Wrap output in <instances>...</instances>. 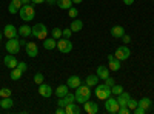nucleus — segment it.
I'll list each match as a JSON object with an SVG mask.
<instances>
[{
  "label": "nucleus",
  "mask_w": 154,
  "mask_h": 114,
  "mask_svg": "<svg viewBox=\"0 0 154 114\" xmlns=\"http://www.w3.org/2000/svg\"><path fill=\"white\" fill-rule=\"evenodd\" d=\"M151 99H148V97H142L139 100V106H142V108H145L146 111H149V108H151Z\"/></svg>",
  "instance_id": "cd10ccee"
},
{
  "label": "nucleus",
  "mask_w": 154,
  "mask_h": 114,
  "mask_svg": "<svg viewBox=\"0 0 154 114\" xmlns=\"http://www.w3.org/2000/svg\"><path fill=\"white\" fill-rule=\"evenodd\" d=\"M11 94H12V91L9 88H2L0 90V97H11Z\"/></svg>",
  "instance_id": "72a5a7b5"
},
{
  "label": "nucleus",
  "mask_w": 154,
  "mask_h": 114,
  "mask_svg": "<svg viewBox=\"0 0 154 114\" xmlns=\"http://www.w3.org/2000/svg\"><path fill=\"white\" fill-rule=\"evenodd\" d=\"M71 31L72 32H79V31H82L83 29V22L82 20H79V19H74L72 22H71Z\"/></svg>",
  "instance_id": "b1692460"
},
{
  "label": "nucleus",
  "mask_w": 154,
  "mask_h": 114,
  "mask_svg": "<svg viewBox=\"0 0 154 114\" xmlns=\"http://www.w3.org/2000/svg\"><path fill=\"white\" fill-rule=\"evenodd\" d=\"M2 37H3V34H2V32H0V42H2Z\"/></svg>",
  "instance_id": "603ef678"
},
{
  "label": "nucleus",
  "mask_w": 154,
  "mask_h": 114,
  "mask_svg": "<svg viewBox=\"0 0 154 114\" xmlns=\"http://www.w3.org/2000/svg\"><path fill=\"white\" fill-rule=\"evenodd\" d=\"M82 2H83V0H72L74 5H79V3H82Z\"/></svg>",
  "instance_id": "09e8293b"
},
{
  "label": "nucleus",
  "mask_w": 154,
  "mask_h": 114,
  "mask_svg": "<svg viewBox=\"0 0 154 114\" xmlns=\"http://www.w3.org/2000/svg\"><path fill=\"white\" fill-rule=\"evenodd\" d=\"M116 99H117V102H119V105H120V106H126V105H128V102H130V99H131V94L128 93V91H123L122 94H119Z\"/></svg>",
  "instance_id": "dca6fc26"
},
{
  "label": "nucleus",
  "mask_w": 154,
  "mask_h": 114,
  "mask_svg": "<svg viewBox=\"0 0 154 114\" xmlns=\"http://www.w3.org/2000/svg\"><path fill=\"white\" fill-rule=\"evenodd\" d=\"M26 43H28L26 40H20V46H26Z\"/></svg>",
  "instance_id": "8fccbe9b"
},
{
  "label": "nucleus",
  "mask_w": 154,
  "mask_h": 114,
  "mask_svg": "<svg viewBox=\"0 0 154 114\" xmlns=\"http://www.w3.org/2000/svg\"><path fill=\"white\" fill-rule=\"evenodd\" d=\"M60 9H65V11H68L71 6H74V3H72V0H57V3H56Z\"/></svg>",
  "instance_id": "a878e982"
},
{
  "label": "nucleus",
  "mask_w": 154,
  "mask_h": 114,
  "mask_svg": "<svg viewBox=\"0 0 154 114\" xmlns=\"http://www.w3.org/2000/svg\"><path fill=\"white\" fill-rule=\"evenodd\" d=\"M3 63H5V65H6L9 69H12V68H17V65H19V60L16 59V56H14V54H8V56H5Z\"/></svg>",
  "instance_id": "f8f14e48"
},
{
  "label": "nucleus",
  "mask_w": 154,
  "mask_h": 114,
  "mask_svg": "<svg viewBox=\"0 0 154 114\" xmlns=\"http://www.w3.org/2000/svg\"><path fill=\"white\" fill-rule=\"evenodd\" d=\"M25 49H26V54H28L31 59H34V57L38 56V48H37V45H35L34 42H28L26 46H25Z\"/></svg>",
  "instance_id": "ddd939ff"
},
{
  "label": "nucleus",
  "mask_w": 154,
  "mask_h": 114,
  "mask_svg": "<svg viewBox=\"0 0 154 114\" xmlns=\"http://www.w3.org/2000/svg\"><path fill=\"white\" fill-rule=\"evenodd\" d=\"M22 6H23V3L20 2V0H11V3L8 5L9 14H16V12H19Z\"/></svg>",
  "instance_id": "2eb2a0df"
},
{
  "label": "nucleus",
  "mask_w": 154,
  "mask_h": 114,
  "mask_svg": "<svg viewBox=\"0 0 154 114\" xmlns=\"http://www.w3.org/2000/svg\"><path fill=\"white\" fill-rule=\"evenodd\" d=\"M56 114H65V108H62V106H59V108L56 109Z\"/></svg>",
  "instance_id": "37998d69"
},
{
  "label": "nucleus",
  "mask_w": 154,
  "mask_h": 114,
  "mask_svg": "<svg viewBox=\"0 0 154 114\" xmlns=\"http://www.w3.org/2000/svg\"><path fill=\"white\" fill-rule=\"evenodd\" d=\"M57 49L60 53L63 54H68L71 53V49H72V43L69 39H66V37H60V39L57 40Z\"/></svg>",
  "instance_id": "423d86ee"
},
{
  "label": "nucleus",
  "mask_w": 154,
  "mask_h": 114,
  "mask_svg": "<svg viewBox=\"0 0 154 114\" xmlns=\"http://www.w3.org/2000/svg\"><path fill=\"white\" fill-rule=\"evenodd\" d=\"M152 74H154V72H152Z\"/></svg>",
  "instance_id": "864d4df0"
},
{
  "label": "nucleus",
  "mask_w": 154,
  "mask_h": 114,
  "mask_svg": "<svg viewBox=\"0 0 154 114\" xmlns=\"http://www.w3.org/2000/svg\"><path fill=\"white\" fill-rule=\"evenodd\" d=\"M105 83H106L108 86H112L116 82H114V79H111V77H106V79H105Z\"/></svg>",
  "instance_id": "79ce46f5"
},
{
  "label": "nucleus",
  "mask_w": 154,
  "mask_h": 114,
  "mask_svg": "<svg viewBox=\"0 0 154 114\" xmlns=\"http://www.w3.org/2000/svg\"><path fill=\"white\" fill-rule=\"evenodd\" d=\"M133 112H134V114H146L148 111H146L145 108H142V106H137V108L133 109Z\"/></svg>",
  "instance_id": "e433bc0d"
},
{
  "label": "nucleus",
  "mask_w": 154,
  "mask_h": 114,
  "mask_svg": "<svg viewBox=\"0 0 154 114\" xmlns=\"http://www.w3.org/2000/svg\"><path fill=\"white\" fill-rule=\"evenodd\" d=\"M112 59H114V54H108V62L112 60Z\"/></svg>",
  "instance_id": "3c124183"
},
{
  "label": "nucleus",
  "mask_w": 154,
  "mask_h": 114,
  "mask_svg": "<svg viewBox=\"0 0 154 114\" xmlns=\"http://www.w3.org/2000/svg\"><path fill=\"white\" fill-rule=\"evenodd\" d=\"M51 37H54L56 40H59L60 37H63V29H60V28H53V31H51Z\"/></svg>",
  "instance_id": "7c9ffc66"
},
{
  "label": "nucleus",
  "mask_w": 154,
  "mask_h": 114,
  "mask_svg": "<svg viewBox=\"0 0 154 114\" xmlns=\"http://www.w3.org/2000/svg\"><path fill=\"white\" fill-rule=\"evenodd\" d=\"M38 94H40L42 97H45V99H48V97L53 96V88H51L48 83H40L38 85Z\"/></svg>",
  "instance_id": "9b49d317"
},
{
  "label": "nucleus",
  "mask_w": 154,
  "mask_h": 114,
  "mask_svg": "<svg viewBox=\"0 0 154 114\" xmlns=\"http://www.w3.org/2000/svg\"><path fill=\"white\" fill-rule=\"evenodd\" d=\"M68 14H69V17L77 19V16H79V11H77V8H75V6H71V8L68 9Z\"/></svg>",
  "instance_id": "473e14b6"
},
{
  "label": "nucleus",
  "mask_w": 154,
  "mask_h": 114,
  "mask_svg": "<svg viewBox=\"0 0 154 114\" xmlns=\"http://www.w3.org/2000/svg\"><path fill=\"white\" fill-rule=\"evenodd\" d=\"M82 109L79 108V105H77L75 102H71L65 106V114H80Z\"/></svg>",
  "instance_id": "f3484780"
},
{
  "label": "nucleus",
  "mask_w": 154,
  "mask_h": 114,
  "mask_svg": "<svg viewBox=\"0 0 154 114\" xmlns=\"http://www.w3.org/2000/svg\"><path fill=\"white\" fill-rule=\"evenodd\" d=\"M108 66H109V71H119L120 69V60L119 59H112L108 62Z\"/></svg>",
  "instance_id": "bb28decb"
},
{
  "label": "nucleus",
  "mask_w": 154,
  "mask_h": 114,
  "mask_svg": "<svg viewBox=\"0 0 154 114\" xmlns=\"http://www.w3.org/2000/svg\"><path fill=\"white\" fill-rule=\"evenodd\" d=\"M83 111L88 114H97L99 112V105L96 102H91V100H86L83 103Z\"/></svg>",
  "instance_id": "9d476101"
},
{
  "label": "nucleus",
  "mask_w": 154,
  "mask_h": 114,
  "mask_svg": "<svg viewBox=\"0 0 154 114\" xmlns=\"http://www.w3.org/2000/svg\"><path fill=\"white\" fill-rule=\"evenodd\" d=\"M3 35L6 37V39H14V37L19 35V31H17V28L14 26V25L8 23L6 26L3 28Z\"/></svg>",
  "instance_id": "1a4fd4ad"
},
{
  "label": "nucleus",
  "mask_w": 154,
  "mask_h": 114,
  "mask_svg": "<svg viewBox=\"0 0 154 114\" xmlns=\"http://www.w3.org/2000/svg\"><path fill=\"white\" fill-rule=\"evenodd\" d=\"M109 32H111V35L114 37V39H117V37H122L125 34V29H123V26H120V25H116V26L111 28Z\"/></svg>",
  "instance_id": "5701e85b"
},
{
  "label": "nucleus",
  "mask_w": 154,
  "mask_h": 114,
  "mask_svg": "<svg viewBox=\"0 0 154 114\" xmlns=\"http://www.w3.org/2000/svg\"><path fill=\"white\" fill-rule=\"evenodd\" d=\"M74 96H75L77 103H85L86 100H89V97H91V88L88 85H80L79 88H75Z\"/></svg>",
  "instance_id": "f257e3e1"
},
{
  "label": "nucleus",
  "mask_w": 154,
  "mask_h": 114,
  "mask_svg": "<svg viewBox=\"0 0 154 114\" xmlns=\"http://www.w3.org/2000/svg\"><path fill=\"white\" fill-rule=\"evenodd\" d=\"M66 85L71 88V90H75V88H79L82 85V80L79 75H69V77L66 79Z\"/></svg>",
  "instance_id": "4468645a"
},
{
  "label": "nucleus",
  "mask_w": 154,
  "mask_h": 114,
  "mask_svg": "<svg viewBox=\"0 0 154 114\" xmlns=\"http://www.w3.org/2000/svg\"><path fill=\"white\" fill-rule=\"evenodd\" d=\"M130 112H131V109L128 108V106H120L117 114H130Z\"/></svg>",
  "instance_id": "4c0bfd02"
},
{
  "label": "nucleus",
  "mask_w": 154,
  "mask_h": 114,
  "mask_svg": "<svg viewBox=\"0 0 154 114\" xmlns=\"http://www.w3.org/2000/svg\"><path fill=\"white\" fill-rule=\"evenodd\" d=\"M63 99H65L66 100V103H71V102H75V96L72 94V93H68L65 97H63Z\"/></svg>",
  "instance_id": "c9c22d12"
},
{
  "label": "nucleus",
  "mask_w": 154,
  "mask_h": 114,
  "mask_svg": "<svg viewBox=\"0 0 154 114\" xmlns=\"http://www.w3.org/2000/svg\"><path fill=\"white\" fill-rule=\"evenodd\" d=\"M120 39H122V42H123L125 45H128V43H130V42H131V37H130V35H128V34H123V35L120 37Z\"/></svg>",
  "instance_id": "58836bf2"
},
{
  "label": "nucleus",
  "mask_w": 154,
  "mask_h": 114,
  "mask_svg": "<svg viewBox=\"0 0 154 114\" xmlns=\"http://www.w3.org/2000/svg\"><path fill=\"white\" fill-rule=\"evenodd\" d=\"M45 2H46L48 5H56V3H57V0H45Z\"/></svg>",
  "instance_id": "a18cd8bd"
},
{
  "label": "nucleus",
  "mask_w": 154,
  "mask_h": 114,
  "mask_svg": "<svg viewBox=\"0 0 154 114\" xmlns=\"http://www.w3.org/2000/svg\"><path fill=\"white\" fill-rule=\"evenodd\" d=\"M22 75H23V71L22 69H19V68H12L11 69V79L12 80H20Z\"/></svg>",
  "instance_id": "c85d7f7f"
},
{
  "label": "nucleus",
  "mask_w": 154,
  "mask_h": 114,
  "mask_svg": "<svg viewBox=\"0 0 154 114\" xmlns=\"http://www.w3.org/2000/svg\"><path fill=\"white\" fill-rule=\"evenodd\" d=\"M71 35H72V31H71V28H65V29H63V37H66V39H69Z\"/></svg>",
  "instance_id": "ea45409f"
},
{
  "label": "nucleus",
  "mask_w": 154,
  "mask_h": 114,
  "mask_svg": "<svg viewBox=\"0 0 154 114\" xmlns=\"http://www.w3.org/2000/svg\"><path fill=\"white\" fill-rule=\"evenodd\" d=\"M31 2L34 5H42V3H45V0H31Z\"/></svg>",
  "instance_id": "c03bdc74"
},
{
  "label": "nucleus",
  "mask_w": 154,
  "mask_h": 114,
  "mask_svg": "<svg viewBox=\"0 0 154 114\" xmlns=\"http://www.w3.org/2000/svg\"><path fill=\"white\" fill-rule=\"evenodd\" d=\"M126 106L130 108V109H131V112H133V109L139 106V100H134V99L131 97V99H130V102H128V105H126Z\"/></svg>",
  "instance_id": "2f4dec72"
},
{
  "label": "nucleus",
  "mask_w": 154,
  "mask_h": 114,
  "mask_svg": "<svg viewBox=\"0 0 154 114\" xmlns=\"http://www.w3.org/2000/svg\"><path fill=\"white\" fill-rule=\"evenodd\" d=\"M17 31H19V35H22V37H29L32 32V28L28 26V25H22L20 28H17Z\"/></svg>",
  "instance_id": "393cba45"
},
{
  "label": "nucleus",
  "mask_w": 154,
  "mask_h": 114,
  "mask_svg": "<svg viewBox=\"0 0 154 114\" xmlns=\"http://www.w3.org/2000/svg\"><path fill=\"white\" fill-rule=\"evenodd\" d=\"M19 16H20V19L23 20V22H31V20H34V17H35V9H34V6L32 5H23L22 8H20V11H19Z\"/></svg>",
  "instance_id": "f03ea898"
},
{
  "label": "nucleus",
  "mask_w": 154,
  "mask_h": 114,
  "mask_svg": "<svg viewBox=\"0 0 154 114\" xmlns=\"http://www.w3.org/2000/svg\"><path fill=\"white\" fill-rule=\"evenodd\" d=\"M20 40L17 39V37H14V39H8V42L5 43V49L9 53V54H19L20 51Z\"/></svg>",
  "instance_id": "39448f33"
},
{
  "label": "nucleus",
  "mask_w": 154,
  "mask_h": 114,
  "mask_svg": "<svg viewBox=\"0 0 154 114\" xmlns=\"http://www.w3.org/2000/svg\"><path fill=\"white\" fill-rule=\"evenodd\" d=\"M119 108H120V105H119V102H117V99H114V97L105 99V109H106V112H109V114H117V112H119Z\"/></svg>",
  "instance_id": "0eeeda50"
},
{
  "label": "nucleus",
  "mask_w": 154,
  "mask_h": 114,
  "mask_svg": "<svg viewBox=\"0 0 154 114\" xmlns=\"http://www.w3.org/2000/svg\"><path fill=\"white\" fill-rule=\"evenodd\" d=\"M12 106H14V100L11 97H2V100H0V108L2 109H11Z\"/></svg>",
  "instance_id": "6ab92c4d"
},
{
  "label": "nucleus",
  "mask_w": 154,
  "mask_h": 114,
  "mask_svg": "<svg viewBox=\"0 0 154 114\" xmlns=\"http://www.w3.org/2000/svg\"><path fill=\"white\" fill-rule=\"evenodd\" d=\"M20 2H22L23 5H28V3H31V0H20Z\"/></svg>",
  "instance_id": "de8ad7c7"
},
{
  "label": "nucleus",
  "mask_w": 154,
  "mask_h": 114,
  "mask_svg": "<svg viewBox=\"0 0 154 114\" xmlns=\"http://www.w3.org/2000/svg\"><path fill=\"white\" fill-rule=\"evenodd\" d=\"M123 3H125V5H133L134 0H123Z\"/></svg>",
  "instance_id": "49530a36"
},
{
  "label": "nucleus",
  "mask_w": 154,
  "mask_h": 114,
  "mask_svg": "<svg viewBox=\"0 0 154 114\" xmlns=\"http://www.w3.org/2000/svg\"><path fill=\"white\" fill-rule=\"evenodd\" d=\"M68 90H69V86H68V85H59V86L56 88L54 94H56L57 97H65V96L69 93Z\"/></svg>",
  "instance_id": "aec40b11"
},
{
  "label": "nucleus",
  "mask_w": 154,
  "mask_h": 114,
  "mask_svg": "<svg viewBox=\"0 0 154 114\" xmlns=\"http://www.w3.org/2000/svg\"><path fill=\"white\" fill-rule=\"evenodd\" d=\"M17 68H19V69H22V71L25 72V71L28 69V65H26V63H25V62H19V65H17Z\"/></svg>",
  "instance_id": "a19ab883"
},
{
  "label": "nucleus",
  "mask_w": 154,
  "mask_h": 114,
  "mask_svg": "<svg viewBox=\"0 0 154 114\" xmlns=\"http://www.w3.org/2000/svg\"><path fill=\"white\" fill-rule=\"evenodd\" d=\"M32 37H35V39H40V40H45L48 37V28L46 25L43 23H35L32 26V32H31Z\"/></svg>",
  "instance_id": "20e7f679"
},
{
  "label": "nucleus",
  "mask_w": 154,
  "mask_h": 114,
  "mask_svg": "<svg viewBox=\"0 0 154 114\" xmlns=\"http://www.w3.org/2000/svg\"><path fill=\"white\" fill-rule=\"evenodd\" d=\"M94 94H96L97 99L105 100V99H108V97L112 96V93H111V86H108L106 83H102V85L97 83V85H96V91H94Z\"/></svg>",
  "instance_id": "7ed1b4c3"
},
{
  "label": "nucleus",
  "mask_w": 154,
  "mask_h": 114,
  "mask_svg": "<svg viewBox=\"0 0 154 114\" xmlns=\"http://www.w3.org/2000/svg\"><path fill=\"white\" fill-rule=\"evenodd\" d=\"M96 74L99 75V79L105 80L106 77H109V68H106V66H97Z\"/></svg>",
  "instance_id": "412c9836"
},
{
  "label": "nucleus",
  "mask_w": 154,
  "mask_h": 114,
  "mask_svg": "<svg viewBox=\"0 0 154 114\" xmlns=\"http://www.w3.org/2000/svg\"><path fill=\"white\" fill-rule=\"evenodd\" d=\"M34 82H35L37 85L43 83V74H42V72H37V74L34 75Z\"/></svg>",
  "instance_id": "f704fd0d"
},
{
  "label": "nucleus",
  "mask_w": 154,
  "mask_h": 114,
  "mask_svg": "<svg viewBox=\"0 0 154 114\" xmlns=\"http://www.w3.org/2000/svg\"><path fill=\"white\" fill-rule=\"evenodd\" d=\"M42 42H43V48L48 49V51H51V49L57 48V40L54 39V37H46V39L42 40Z\"/></svg>",
  "instance_id": "a211bd4d"
},
{
  "label": "nucleus",
  "mask_w": 154,
  "mask_h": 114,
  "mask_svg": "<svg viewBox=\"0 0 154 114\" xmlns=\"http://www.w3.org/2000/svg\"><path fill=\"white\" fill-rule=\"evenodd\" d=\"M99 80H100V79H99L97 74H89L88 77L85 79V85H88L89 88H91V86H96V85L99 83Z\"/></svg>",
  "instance_id": "4be33fe9"
},
{
  "label": "nucleus",
  "mask_w": 154,
  "mask_h": 114,
  "mask_svg": "<svg viewBox=\"0 0 154 114\" xmlns=\"http://www.w3.org/2000/svg\"><path fill=\"white\" fill-rule=\"evenodd\" d=\"M130 56H131V51L128 49V46H126V45L119 46L117 49H116V53H114V57H116V59H119L120 62H122V60H126Z\"/></svg>",
  "instance_id": "6e6552de"
},
{
  "label": "nucleus",
  "mask_w": 154,
  "mask_h": 114,
  "mask_svg": "<svg viewBox=\"0 0 154 114\" xmlns=\"http://www.w3.org/2000/svg\"><path fill=\"white\" fill-rule=\"evenodd\" d=\"M125 90H123V86L122 85H117V83H114L112 86H111V93H112V96H119V94H122Z\"/></svg>",
  "instance_id": "c756f323"
}]
</instances>
